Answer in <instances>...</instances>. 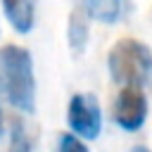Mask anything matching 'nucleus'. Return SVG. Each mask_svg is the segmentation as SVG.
Returning <instances> with one entry per match:
<instances>
[{
	"label": "nucleus",
	"instance_id": "obj_3",
	"mask_svg": "<svg viewBox=\"0 0 152 152\" xmlns=\"http://www.w3.org/2000/svg\"><path fill=\"white\" fill-rule=\"evenodd\" d=\"M66 119H69V126H71L74 135H78V138L95 140L102 131L100 104H97V97L90 95V93H76L69 100Z\"/></svg>",
	"mask_w": 152,
	"mask_h": 152
},
{
	"label": "nucleus",
	"instance_id": "obj_7",
	"mask_svg": "<svg viewBox=\"0 0 152 152\" xmlns=\"http://www.w3.org/2000/svg\"><path fill=\"white\" fill-rule=\"evenodd\" d=\"M88 14H86V7L83 2H76L71 14H69V28H66V38H69V48L74 55H81L86 50V43H88Z\"/></svg>",
	"mask_w": 152,
	"mask_h": 152
},
{
	"label": "nucleus",
	"instance_id": "obj_9",
	"mask_svg": "<svg viewBox=\"0 0 152 152\" xmlns=\"http://www.w3.org/2000/svg\"><path fill=\"white\" fill-rule=\"evenodd\" d=\"M57 152H88V147L74 133H62L59 142H57Z\"/></svg>",
	"mask_w": 152,
	"mask_h": 152
},
{
	"label": "nucleus",
	"instance_id": "obj_11",
	"mask_svg": "<svg viewBox=\"0 0 152 152\" xmlns=\"http://www.w3.org/2000/svg\"><path fill=\"white\" fill-rule=\"evenodd\" d=\"M2 131L5 128H2V107H0V138H2Z\"/></svg>",
	"mask_w": 152,
	"mask_h": 152
},
{
	"label": "nucleus",
	"instance_id": "obj_1",
	"mask_svg": "<svg viewBox=\"0 0 152 152\" xmlns=\"http://www.w3.org/2000/svg\"><path fill=\"white\" fill-rule=\"evenodd\" d=\"M0 90L5 93V97L14 109L26 114L36 109V76L26 48L19 45L0 48Z\"/></svg>",
	"mask_w": 152,
	"mask_h": 152
},
{
	"label": "nucleus",
	"instance_id": "obj_5",
	"mask_svg": "<svg viewBox=\"0 0 152 152\" xmlns=\"http://www.w3.org/2000/svg\"><path fill=\"white\" fill-rule=\"evenodd\" d=\"M7 21L17 33H28L36 21V0H2Z\"/></svg>",
	"mask_w": 152,
	"mask_h": 152
},
{
	"label": "nucleus",
	"instance_id": "obj_6",
	"mask_svg": "<svg viewBox=\"0 0 152 152\" xmlns=\"http://www.w3.org/2000/svg\"><path fill=\"white\" fill-rule=\"evenodd\" d=\"M86 14L102 24H116L131 7L128 0H83Z\"/></svg>",
	"mask_w": 152,
	"mask_h": 152
},
{
	"label": "nucleus",
	"instance_id": "obj_2",
	"mask_svg": "<svg viewBox=\"0 0 152 152\" xmlns=\"http://www.w3.org/2000/svg\"><path fill=\"white\" fill-rule=\"evenodd\" d=\"M109 74L121 88H147L152 86V50L135 40L121 38L107 57Z\"/></svg>",
	"mask_w": 152,
	"mask_h": 152
},
{
	"label": "nucleus",
	"instance_id": "obj_8",
	"mask_svg": "<svg viewBox=\"0 0 152 152\" xmlns=\"http://www.w3.org/2000/svg\"><path fill=\"white\" fill-rule=\"evenodd\" d=\"M33 142H31V133L26 128V124L21 119H14L12 121V128H10V147L7 152H31Z\"/></svg>",
	"mask_w": 152,
	"mask_h": 152
},
{
	"label": "nucleus",
	"instance_id": "obj_10",
	"mask_svg": "<svg viewBox=\"0 0 152 152\" xmlns=\"http://www.w3.org/2000/svg\"><path fill=\"white\" fill-rule=\"evenodd\" d=\"M128 152H152V150H147L145 145H133V147H131Z\"/></svg>",
	"mask_w": 152,
	"mask_h": 152
},
{
	"label": "nucleus",
	"instance_id": "obj_4",
	"mask_svg": "<svg viewBox=\"0 0 152 152\" xmlns=\"http://www.w3.org/2000/svg\"><path fill=\"white\" fill-rule=\"evenodd\" d=\"M112 116L119 128L124 131H138L147 119V97L140 88H121L114 104Z\"/></svg>",
	"mask_w": 152,
	"mask_h": 152
}]
</instances>
